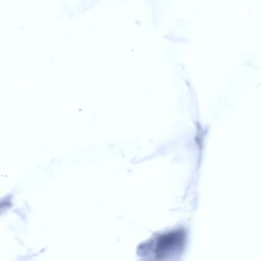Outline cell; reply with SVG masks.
<instances>
[{
	"label": "cell",
	"mask_w": 261,
	"mask_h": 261,
	"mask_svg": "<svg viewBox=\"0 0 261 261\" xmlns=\"http://www.w3.org/2000/svg\"><path fill=\"white\" fill-rule=\"evenodd\" d=\"M180 237L178 233H171L160 237L154 244V253L157 257L166 256L179 244Z\"/></svg>",
	"instance_id": "6da1fadb"
}]
</instances>
